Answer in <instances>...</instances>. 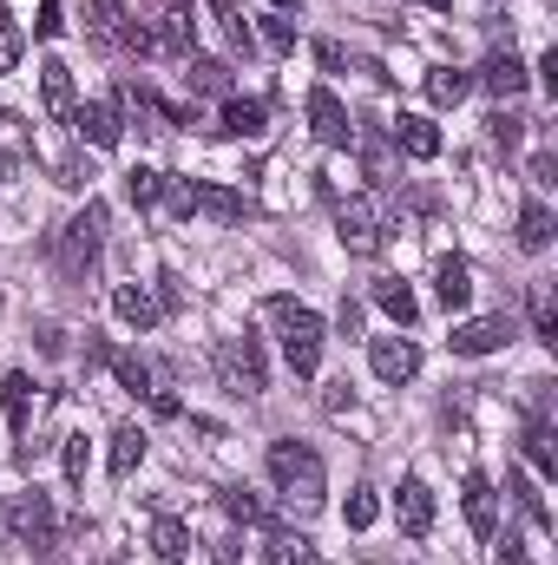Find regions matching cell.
Here are the masks:
<instances>
[{
	"label": "cell",
	"mask_w": 558,
	"mask_h": 565,
	"mask_svg": "<svg viewBox=\"0 0 558 565\" xmlns=\"http://www.w3.org/2000/svg\"><path fill=\"white\" fill-rule=\"evenodd\" d=\"M270 316L282 322V362L309 382V375L322 369V342H329L322 316H315V309H302V302H289V296H277V302H270Z\"/></svg>",
	"instance_id": "3"
},
{
	"label": "cell",
	"mask_w": 558,
	"mask_h": 565,
	"mask_svg": "<svg viewBox=\"0 0 558 565\" xmlns=\"http://www.w3.org/2000/svg\"><path fill=\"white\" fill-rule=\"evenodd\" d=\"M473 93V73H460V66H440V73H427V99L433 106H460Z\"/></svg>",
	"instance_id": "26"
},
{
	"label": "cell",
	"mask_w": 558,
	"mask_h": 565,
	"mask_svg": "<svg viewBox=\"0 0 558 565\" xmlns=\"http://www.w3.org/2000/svg\"><path fill=\"white\" fill-rule=\"evenodd\" d=\"M0 540H7V546H46V540H53V500H46L40 487L0 493Z\"/></svg>",
	"instance_id": "6"
},
{
	"label": "cell",
	"mask_w": 558,
	"mask_h": 565,
	"mask_svg": "<svg viewBox=\"0 0 558 565\" xmlns=\"http://www.w3.org/2000/svg\"><path fill=\"white\" fill-rule=\"evenodd\" d=\"M315 60H322V73H342V66H348V53H342L335 40H322V46H315Z\"/></svg>",
	"instance_id": "47"
},
{
	"label": "cell",
	"mask_w": 558,
	"mask_h": 565,
	"mask_svg": "<svg viewBox=\"0 0 558 565\" xmlns=\"http://www.w3.org/2000/svg\"><path fill=\"white\" fill-rule=\"evenodd\" d=\"M342 520H348L355 533H368V526L382 520V500H375V487H355V493H348V507H342Z\"/></svg>",
	"instance_id": "33"
},
{
	"label": "cell",
	"mask_w": 558,
	"mask_h": 565,
	"mask_svg": "<svg viewBox=\"0 0 558 565\" xmlns=\"http://www.w3.org/2000/svg\"><path fill=\"white\" fill-rule=\"evenodd\" d=\"M395 520H401L408 540H427V533H433V493H427V480H401V493H395Z\"/></svg>",
	"instance_id": "15"
},
{
	"label": "cell",
	"mask_w": 558,
	"mask_h": 565,
	"mask_svg": "<svg viewBox=\"0 0 558 565\" xmlns=\"http://www.w3.org/2000/svg\"><path fill=\"white\" fill-rule=\"evenodd\" d=\"M93 33H99L106 46H139L144 53V26L126 13V0H93Z\"/></svg>",
	"instance_id": "14"
},
{
	"label": "cell",
	"mask_w": 558,
	"mask_h": 565,
	"mask_svg": "<svg viewBox=\"0 0 558 565\" xmlns=\"http://www.w3.org/2000/svg\"><path fill=\"white\" fill-rule=\"evenodd\" d=\"M33 33H40V40H53V33H60V0H40V20H33Z\"/></svg>",
	"instance_id": "43"
},
{
	"label": "cell",
	"mask_w": 558,
	"mask_h": 565,
	"mask_svg": "<svg viewBox=\"0 0 558 565\" xmlns=\"http://www.w3.org/2000/svg\"><path fill=\"white\" fill-rule=\"evenodd\" d=\"M533 335H539L546 349L558 342V309H552V289H546V282L533 289Z\"/></svg>",
	"instance_id": "35"
},
{
	"label": "cell",
	"mask_w": 558,
	"mask_h": 565,
	"mask_svg": "<svg viewBox=\"0 0 558 565\" xmlns=\"http://www.w3.org/2000/svg\"><path fill=\"white\" fill-rule=\"evenodd\" d=\"M217 500H224V513H230L237 526H264V500H257L250 487H224Z\"/></svg>",
	"instance_id": "31"
},
{
	"label": "cell",
	"mask_w": 558,
	"mask_h": 565,
	"mask_svg": "<svg viewBox=\"0 0 558 565\" xmlns=\"http://www.w3.org/2000/svg\"><path fill=\"white\" fill-rule=\"evenodd\" d=\"M86 460H93V447H86V434H66V454H60V467H66V480H73V487L86 480Z\"/></svg>",
	"instance_id": "38"
},
{
	"label": "cell",
	"mask_w": 558,
	"mask_h": 565,
	"mask_svg": "<svg viewBox=\"0 0 558 565\" xmlns=\"http://www.w3.org/2000/svg\"><path fill=\"white\" fill-rule=\"evenodd\" d=\"M335 329H342V335H362V302H342V309H335Z\"/></svg>",
	"instance_id": "48"
},
{
	"label": "cell",
	"mask_w": 558,
	"mask_h": 565,
	"mask_svg": "<svg viewBox=\"0 0 558 565\" xmlns=\"http://www.w3.org/2000/svg\"><path fill=\"white\" fill-rule=\"evenodd\" d=\"M506 493L519 500V513H526L533 526H552V513H546V500L533 493V480H526V473H506Z\"/></svg>",
	"instance_id": "32"
},
{
	"label": "cell",
	"mask_w": 558,
	"mask_h": 565,
	"mask_svg": "<svg viewBox=\"0 0 558 565\" xmlns=\"http://www.w3.org/2000/svg\"><path fill=\"white\" fill-rule=\"evenodd\" d=\"M433 289H440L447 309H466V302H473V277H466L460 257H440V264H433Z\"/></svg>",
	"instance_id": "21"
},
{
	"label": "cell",
	"mask_w": 558,
	"mask_h": 565,
	"mask_svg": "<svg viewBox=\"0 0 558 565\" xmlns=\"http://www.w3.org/2000/svg\"><path fill=\"white\" fill-rule=\"evenodd\" d=\"M526 178H533L539 191H552V184H558V158H552V151H533V164H526Z\"/></svg>",
	"instance_id": "42"
},
{
	"label": "cell",
	"mask_w": 558,
	"mask_h": 565,
	"mask_svg": "<svg viewBox=\"0 0 558 565\" xmlns=\"http://www.w3.org/2000/svg\"><path fill=\"white\" fill-rule=\"evenodd\" d=\"M552 244V211L533 198V204H519V250H546Z\"/></svg>",
	"instance_id": "27"
},
{
	"label": "cell",
	"mask_w": 558,
	"mask_h": 565,
	"mask_svg": "<svg viewBox=\"0 0 558 565\" xmlns=\"http://www.w3.org/2000/svg\"><path fill=\"white\" fill-rule=\"evenodd\" d=\"M322 402H329V415H348V408H355V395H348V382H329V395H322Z\"/></svg>",
	"instance_id": "49"
},
{
	"label": "cell",
	"mask_w": 558,
	"mask_h": 565,
	"mask_svg": "<svg viewBox=\"0 0 558 565\" xmlns=\"http://www.w3.org/2000/svg\"><path fill=\"white\" fill-rule=\"evenodd\" d=\"M126 198H132L139 211H151V204L164 198V171H151V164H132V171H126Z\"/></svg>",
	"instance_id": "30"
},
{
	"label": "cell",
	"mask_w": 558,
	"mask_h": 565,
	"mask_svg": "<svg viewBox=\"0 0 558 565\" xmlns=\"http://www.w3.org/2000/svg\"><path fill=\"white\" fill-rule=\"evenodd\" d=\"M0 395H7V427H13V434H26V427H33V375H26V369H13V375L0 382Z\"/></svg>",
	"instance_id": "19"
},
{
	"label": "cell",
	"mask_w": 558,
	"mask_h": 565,
	"mask_svg": "<svg viewBox=\"0 0 558 565\" xmlns=\"http://www.w3.org/2000/svg\"><path fill=\"white\" fill-rule=\"evenodd\" d=\"M211 20H217V26H224V40H230V46H237V53H244V60H250V53H257V26H250V13H237V7H230V0H211Z\"/></svg>",
	"instance_id": "24"
},
{
	"label": "cell",
	"mask_w": 558,
	"mask_h": 565,
	"mask_svg": "<svg viewBox=\"0 0 558 565\" xmlns=\"http://www.w3.org/2000/svg\"><path fill=\"white\" fill-rule=\"evenodd\" d=\"M335 237H342V250L348 257H375V250H388V211H382V198H348L342 211H335Z\"/></svg>",
	"instance_id": "7"
},
{
	"label": "cell",
	"mask_w": 558,
	"mask_h": 565,
	"mask_svg": "<svg viewBox=\"0 0 558 565\" xmlns=\"http://www.w3.org/2000/svg\"><path fill=\"white\" fill-rule=\"evenodd\" d=\"M264 40H270L277 53H289V46H296V20H289V13H264Z\"/></svg>",
	"instance_id": "40"
},
{
	"label": "cell",
	"mask_w": 558,
	"mask_h": 565,
	"mask_svg": "<svg viewBox=\"0 0 558 565\" xmlns=\"http://www.w3.org/2000/svg\"><path fill=\"white\" fill-rule=\"evenodd\" d=\"M112 309H119V322H132V329H151V322H158V302H151L144 282H119V289H112Z\"/></svg>",
	"instance_id": "22"
},
{
	"label": "cell",
	"mask_w": 558,
	"mask_h": 565,
	"mask_svg": "<svg viewBox=\"0 0 558 565\" xmlns=\"http://www.w3.org/2000/svg\"><path fill=\"white\" fill-rule=\"evenodd\" d=\"M368 369L382 375V382H415L420 375V349H415V335H375L368 342Z\"/></svg>",
	"instance_id": "8"
},
{
	"label": "cell",
	"mask_w": 558,
	"mask_h": 565,
	"mask_svg": "<svg viewBox=\"0 0 558 565\" xmlns=\"http://www.w3.org/2000/svg\"><path fill=\"white\" fill-rule=\"evenodd\" d=\"M86 178H93V171H86L79 158H73V164H60V184H66V191H86Z\"/></svg>",
	"instance_id": "50"
},
{
	"label": "cell",
	"mask_w": 558,
	"mask_h": 565,
	"mask_svg": "<svg viewBox=\"0 0 558 565\" xmlns=\"http://www.w3.org/2000/svg\"><path fill=\"white\" fill-rule=\"evenodd\" d=\"M526 460H533L539 473H558V447H552V427H546V422L526 427Z\"/></svg>",
	"instance_id": "34"
},
{
	"label": "cell",
	"mask_w": 558,
	"mask_h": 565,
	"mask_svg": "<svg viewBox=\"0 0 558 565\" xmlns=\"http://www.w3.org/2000/svg\"><path fill=\"white\" fill-rule=\"evenodd\" d=\"M73 132L86 145H99V151H112V145L126 139V119H119V106L93 99V106H73Z\"/></svg>",
	"instance_id": "12"
},
{
	"label": "cell",
	"mask_w": 558,
	"mask_h": 565,
	"mask_svg": "<svg viewBox=\"0 0 558 565\" xmlns=\"http://www.w3.org/2000/svg\"><path fill=\"white\" fill-rule=\"evenodd\" d=\"M309 132L322 145H348L355 139V126H348V106L329 93V86H309Z\"/></svg>",
	"instance_id": "11"
},
{
	"label": "cell",
	"mask_w": 558,
	"mask_h": 565,
	"mask_svg": "<svg viewBox=\"0 0 558 565\" xmlns=\"http://www.w3.org/2000/svg\"><path fill=\"white\" fill-rule=\"evenodd\" d=\"M362 158H368V178H375V184H395V158H388V145H362Z\"/></svg>",
	"instance_id": "41"
},
{
	"label": "cell",
	"mask_w": 558,
	"mask_h": 565,
	"mask_svg": "<svg viewBox=\"0 0 558 565\" xmlns=\"http://www.w3.org/2000/svg\"><path fill=\"white\" fill-rule=\"evenodd\" d=\"M493 565H526V546H519V540H513V533H506V540H500V546H493Z\"/></svg>",
	"instance_id": "46"
},
{
	"label": "cell",
	"mask_w": 558,
	"mask_h": 565,
	"mask_svg": "<svg viewBox=\"0 0 558 565\" xmlns=\"http://www.w3.org/2000/svg\"><path fill=\"white\" fill-rule=\"evenodd\" d=\"M40 99H46L53 119H73L79 99H73V66H66V60H46V66H40Z\"/></svg>",
	"instance_id": "17"
},
{
	"label": "cell",
	"mask_w": 558,
	"mask_h": 565,
	"mask_svg": "<svg viewBox=\"0 0 558 565\" xmlns=\"http://www.w3.org/2000/svg\"><path fill=\"white\" fill-rule=\"evenodd\" d=\"M460 513H466L473 540H500V493H493L486 473H466L460 480Z\"/></svg>",
	"instance_id": "10"
},
{
	"label": "cell",
	"mask_w": 558,
	"mask_h": 565,
	"mask_svg": "<svg viewBox=\"0 0 558 565\" xmlns=\"http://www.w3.org/2000/svg\"><path fill=\"white\" fill-rule=\"evenodd\" d=\"M375 302H382V316H388L395 329H408V322H415V316H420L415 289H408V282H401V277H382V282H375Z\"/></svg>",
	"instance_id": "20"
},
{
	"label": "cell",
	"mask_w": 558,
	"mask_h": 565,
	"mask_svg": "<svg viewBox=\"0 0 558 565\" xmlns=\"http://www.w3.org/2000/svg\"><path fill=\"white\" fill-rule=\"evenodd\" d=\"M264 565H315V546L302 533H270L264 540Z\"/></svg>",
	"instance_id": "28"
},
{
	"label": "cell",
	"mask_w": 558,
	"mask_h": 565,
	"mask_svg": "<svg viewBox=\"0 0 558 565\" xmlns=\"http://www.w3.org/2000/svg\"><path fill=\"white\" fill-rule=\"evenodd\" d=\"M526 79H533V73L519 66V53H513V46H506V53H493V60L480 66V86H486L493 99H519V93H526Z\"/></svg>",
	"instance_id": "16"
},
{
	"label": "cell",
	"mask_w": 558,
	"mask_h": 565,
	"mask_svg": "<svg viewBox=\"0 0 558 565\" xmlns=\"http://www.w3.org/2000/svg\"><path fill=\"white\" fill-rule=\"evenodd\" d=\"M178 302H184L178 277H171V270H158V309H178Z\"/></svg>",
	"instance_id": "44"
},
{
	"label": "cell",
	"mask_w": 558,
	"mask_h": 565,
	"mask_svg": "<svg viewBox=\"0 0 558 565\" xmlns=\"http://www.w3.org/2000/svg\"><path fill=\"white\" fill-rule=\"evenodd\" d=\"M20 171H26V158L20 151H0V178H20Z\"/></svg>",
	"instance_id": "52"
},
{
	"label": "cell",
	"mask_w": 558,
	"mask_h": 565,
	"mask_svg": "<svg viewBox=\"0 0 558 565\" xmlns=\"http://www.w3.org/2000/svg\"><path fill=\"white\" fill-rule=\"evenodd\" d=\"M217 565H244V540H217Z\"/></svg>",
	"instance_id": "51"
},
{
	"label": "cell",
	"mask_w": 558,
	"mask_h": 565,
	"mask_svg": "<svg viewBox=\"0 0 558 565\" xmlns=\"http://www.w3.org/2000/svg\"><path fill=\"white\" fill-rule=\"evenodd\" d=\"M112 375H119L132 395H151V369H144L139 355H112Z\"/></svg>",
	"instance_id": "37"
},
{
	"label": "cell",
	"mask_w": 558,
	"mask_h": 565,
	"mask_svg": "<svg viewBox=\"0 0 558 565\" xmlns=\"http://www.w3.org/2000/svg\"><path fill=\"white\" fill-rule=\"evenodd\" d=\"M395 151H408V158H433V151H440V132H433L427 119H415V113H401V119H395Z\"/></svg>",
	"instance_id": "25"
},
{
	"label": "cell",
	"mask_w": 558,
	"mask_h": 565,
	"mask_svg": "<svg viewBox=\"0 0 558 565\" xmlns=\"http://www.w3.org/2000/svg\"><path fill=\"white\" fill-rule=\"evenodd\" d=\"M139 460H144V427H119L112 434V473L126 480V473H139Z\"/></svg>",
	"instance_id": "29"
},
{
	"label": "cell",
	"mask_w": 558,
	"mask_h": 565,
	"mask_svg": "<svg viewBox=\"0 0 558 565\" xmlns=\"http://www.w3.org/2000/svg\"><path fill=\"white\" fill-rule=\"evenodd\" d=\"M164 198H171L178 217H217V224L250 217V198L244 191H224V184H204V178H164Z\"/></svg>",
	"instance_id": "4"
},
{
	"label": "cell",
	"mask_w": 558,
	"mask_h": 565,
	"mask_svg": "<svg viewBox=\"0 0 558 565\" xmlns=\"http://www.w3.org/2000/svg\"><path fill=\"white\" fill-rule=\"evenodd\" d=\"M99 250H106V204H99V198H86V211L60 231L53 264H60V277H66V282H86V277H93V264H99Z\"/></svg>",
	"instance_id": "2"
},
{
	"label": "cell",
	"mask_w": 558,
	"mask_h": 565,
	"mask_svg": "<svg viewBox=\"0 0 558 565\" xmlns=\"http://www.w3.org/2000/svg\"><path fill=\"white\" fill-rule=\"evenodd\" d=\"M264 126H270V106L264 99H230L224 119H217L224 139H264Z\"/></svg>",
	"instance_id": "18"
},
{
	"label": "cell",
	"mask_w": 558,
	"mask_h": 565,
	"mask_svg": "<svg viewBox=\"0 0 558 565\" xmlns=\"http://www.w3.org/2000/svg\"><path fill=\"white\" fill-rule=\"evenodd\" d=\"M270 7H277V13H289V20H296V0H270Z\"/></svg>",
	"instance_id": "54"
},
{
	"label": "cell",
	"mask_w": 558,
	"mask_h": 565,
	"mask_svg": "<svg viewBox=\"0 0 558 565\" xmlns=\"http://www.w3.org/2000/svg\"><path fill=\"white\" fill-rule=\"evenodd\" d=\"M211 369H217V382H224L230 395H244V402H257V395L270 388V369H264L257 335H224V342L211 349Z\"/></svg>",
	"instance_id": "5"
},
{
	"label": "cell",
	"mask_w": 558,
	"mask_h": 565,
	"mask_svg": "<svg viewBox=\"0 0 558 565\" xmlns=\"http://www.w3.org/2000/svg\"><path fill=\"white\" fill-rule=\"evenodd\" d=\"M270 480H277V493L289 507H322V493H329V467H322V454L315 447H302V440H277L270 447Z\"/></svg>",
	"instance_id": "1"
},
{
	"label": "cell",
	"mask_w": 558,
	"mask_h": 565,
	"mask_svg": "<svg viewBox=\"0 0 558 565\" xmlns=\"http://www.w3.org/2000/svg\"><path fill=\"white\" fill-rule=\"evenodd\" d=\"M415 7H433V13H447V7H453V0H415Z\"/></svg>",
	"instance_id": "53"
},
{
	"label": "cell",
	"mask_w": 558,
	"mask_h": 565,
	"mask_svg": "<svg viewBox=\"0 0 558 565\" xmlns=\"http://www.w3.org/2000/svg\"><path fill=\"white\" fill-rule=\"evenodd\" d=\"M20 53H26V33L0 13V73H13V66H20Z\"/></svg>",
	"instance_id": "39"
},
{
	"label": "cell",
	"mask_w": 558,
	"mask_h": 565,
	"mask_svg": "<svg viewBox=\"0 0 558 565\" xmlns=\"http://www.w3.org/2000/svg\"><path fill=\"white\" fill-rule=\"evenodd\" d=\"M151 553L164 565H191V526L184 520H158L151 526Z\"/></svg>",
	"instance_id": "23"
},
{
	"label": "cell",
	"mask_w": 558,
	"mask_h": 565,
	"mask_svg": "<svg viewBox=\"0 0 558 565\" xmlns=\"http://www.w3.org/2000/svg\"><path fill=\"white\" fill-rule=\"evenodd\" d=\"M486 126H493V145H519V119H506V113H493Z\"/></svg>",
	"instance_id": "45"
},
{
	"label": "cell",
	"mask_w": 558,
	"mask_h": 565,
	"mask_svg": "<svg viewBox=\"0 0 558 565\" xmlns=\"http://www.w3.org/2000/svg\"><path fill=\"white\" fill-rule=\"evenodd\" d=\"M191 46H197L191 7H171V13H158V26H144V53H191Z\"/></svg>",
	"instance_id": "13"
},
{
	"label": "cell",
	"mask_w": 558,
	"mask_h": 565,
	"mask_svg": "<svg viewBox=\"0 0 558 565\" xmlns=\"http://www.w3.org/2000/svg\"><path fill=\"white\" fill-rule=\"evenodd\" d=\"M506 342H513V316H473V322H460L447 335L453 355H500Z\"/></svg>",
	"instance_id": "9"
},
{
	"label": "cell",
	"mask_w": 558,
	"mask_h": 565,
	"mask_svg": "<svg viewBox=\"0 0 558 565\" xmlns=\"http://www.w3.org/2000/svg\"><path fill=\"white\" fill-rule=\"evenodd\" d=\"M191 86L197 93H230V66L224 60H191Z\"/></svg>",
	"instance_id": "36"
}]
</instances>
